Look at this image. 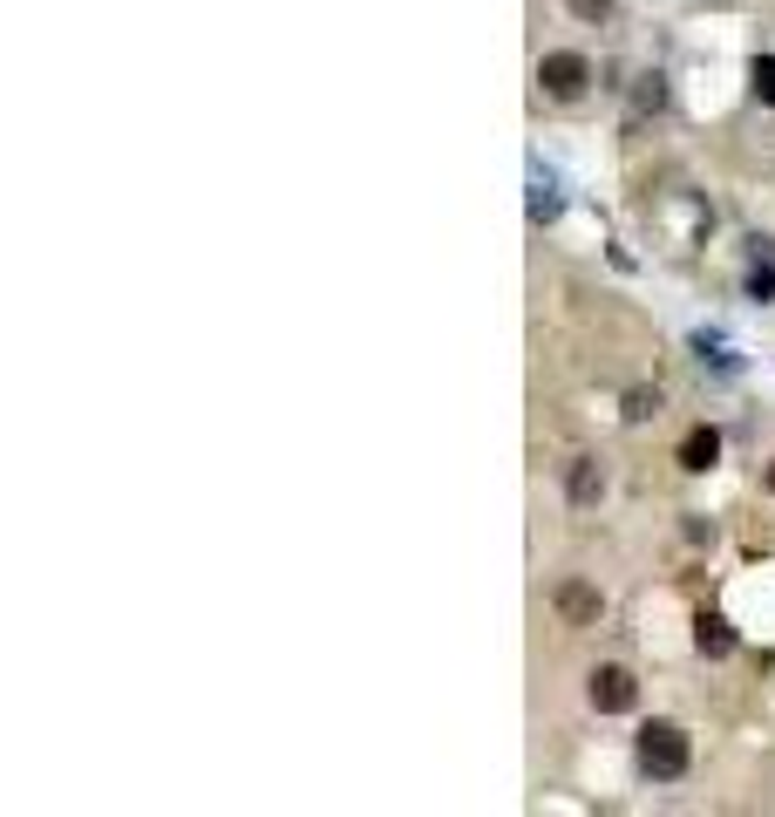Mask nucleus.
<instances>
[{
    "label": "nucleus",
    "instance_id": "1",
    "mask_svg": "<svg viewBox=\"0 0 775 817\" xmlns=\"http://www.w3.org/2000/svg\"><path fill=\"white\" fill-rule=\"evenodd\" d=\"M693 750H687V729L680 722H646L639 729V770L660 776V784H674V776H687Z\"/></svg>",
    "mask_w": 775,
    "mask_h": 817
},
{
    "label": "nucleus",
    "instance_id": "2",
    "mask_svg": "<svg viewBox=\"0 0 775 817\" xmlns=\"http://www.w3.org/2000/svg\"><path fill=\"white\" fill-rule=\"evenodd\" d=\"M538 83H545V96L571 103V96H585V83H592V62H585L579 49H551V55H538Z\"/></svg>",
    "mask_w": 775,
    "mask_h": 817
},
{
    "label": "nucleus",
    "instance_id": "3",
    "mask_svg": "<svg viewBox=\"0 0 775 817\" xmlns=\"http://www.w3.org/2000/svg\"><path fill=\"white\" fill-rule=\"evenodd\" d=\"M592 709L599 716H626L633 702H639V681H633V668H592Z\"/></svg>",
    "mask_w": 775,
    "mask_h": 817
},
{
    "label": "nucleus",
    "instance_id": "4",
    "mask_svg": "<svg viewBox=\"0 0 775 817\" xmlns=\"http://www.w3.org/2000/svg\"><path fill=\"white\" fill-rule=\"evenodd\" d=\"M551 606H558V620H564V627H599L605 593H599V587H585V579H564V587L551 593Z\"/></svg>",
    "mask_w": 775,
    "mask_h": 817
},
{
    "label": "nucleus",
    "instance_id": "5",
    "mask_svg": "<svg viewBox=\"0 0 775 817\" xmlns=\"http://www.w3.org/2000/svg\"><path fill=\"white\" fill-rule=\"evenodd\" d=\"M714 463H721V430L701 422V430L680 437V471H714Z\"/></svg>",
    "mask_w": 775,
    "mask_h": 817
},
{
    "label": "nucleus",
    "instance_id": "6",
    "mask_svg": "<svg viewBox=\"0 0 775 817\" xmlns=\"http://www.w3.org/2000/svg\"><path fill=\"white\" fill-rule=\"evenodd\" d=\"M693 647H701L708 660H728L734 654V627H728L721 613H701V620H693Z\"/></svg>",
    "mask_w": 775,
    "mask_h": 817
},
{
    "label": "nucleus",
    "instance_id": "7",
    "mask_svg": "<svg viewBox=\"0 0 775 817\" xmlns=\"http://www.w3.org/2000/svg\"><path fill=\"white\" fill-rule=\"evenodd\" d=\"M599 491H605V471L592 456H579V463H571V504L585 512V504H599Z\"/></svg>",
    "mask_w": 775,
    "mask_h": 817
},
{
    "label": "nucleus",
    "instance_id": "8",
    "mask_svg": "<svg viewBox=\"0 0 775 817\" xmlns=\"http://www.w3.org/2000/svg\"><path fill=\"white\" fill-rule=\"evenodd\" d=\"M749 83H755V103H768V109H775V55H755Z\"/></svg>",
    "mask_w": 775,
    "mask_h": 817
},
{
    "label": "nucleus",
    "instance_id": "9",
    "mask_svg": "<svg viewBox=\"0 0 775 817\" xmlns=\"http://www.w3.org/2000/svg\"><path fill=\"white\" fill-rule=\"evenodd\" d=\"M626 416H633V422L660 416V388H633V396H626Z\"/></svg>",
    "mask_w": 775,
    "mask_h": 817
},
{
    "label": "nucleus",
    "instance_id": "10",
    "mask_svg": "<svg viewBox=\"0 0 775 817\" xmlns=\"http://www.w3.org/2000/svg\"><path fill=\"white\" fill-rule=\"evenodd\" d=\"M749 293H755V300H775V259H762V266L749 272Z\"/></svg>",
    "mask_w": 775,
    "mask_h": 817
},
{
    "label": "nucleus",
    "instance_id": "11",
    "mask_svg": "<svg viewBox=\"0 0 775 817\" xmlns=\"http://www.w3.org/2000/svg\"><path fill=\"white\" fill-rule=\"evenodd\" d=\"M564 8L579 14V21H605V14H612V0H564Z\"/></svg>",
    "mask_w": 775,
    "mask_h": 817
},
{
    "label": "nucleus",
    "instance_id": "12",
    "mask_svg": "<svg viewBox=\"0 0 775 817\" xmlns=\"http://www.w3.org/2000/svg\"><path fill=\"white\" fill-rule=\"evenodd\" d=\"M667 103V89H660V75H646V89H639V109H660Z\"/></svg>",
    "mask_w": 775,
    "mask_h": 817
},
{
    "label": "nucleus",
    "instance_id": "13",
    "mask_svg": "<svg viewBox=\"0 0 775 817\" xmlns=\"http://www.w3.org/2000/svg\"><path fill=\"white\" fill-rule=\"evenodd\" d=\"M768 491H775V471H768Z\"/></svg>",
    "mask_w": 775,
    "mask_h": 817
}]
</instances>
